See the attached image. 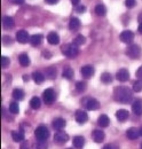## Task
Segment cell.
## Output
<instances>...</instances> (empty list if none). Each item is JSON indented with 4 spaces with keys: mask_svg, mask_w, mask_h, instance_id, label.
Wrapping results in <instances>:
<instances>
[{
    "mask_svg": "<svg viewBox=\"0 0 142 149\" xmlns=\"http://www.w3.org/2000/svg\"><path fill=\"white\" fill-rule=\"evenodd\" d=\"M68 140H69V135H68L65 132H63V131H58V132L55 133V135H54V141H55L57 145H60V146L67 143Z\"/></svg>",
    "mask_w": 142,
    "mask_h": 149,
    "instance_id": "obj_6",
    "label": "cell"
},
{
    "mask_svg": "<svg viewBox=\"0 0 142 149\" xmlns=\"http://www.w3.org/2000/svg\"><path fill=\"white\" fill-rule=\"evenodd\" d=\"M31 37H29V33L25 30H19L16 33V40L19 44H26L28 41H30Z\"/></svg>",
    "mask_w": 142,
    "mask_h": 149,
    "instance_id": "obj_9",
    "label": "cell"
},
{
    "mask_svg": "<svg viewBox=\"0 0 142 149\" xmlns=\"http://www.w3.org/2000/svg\"><path fill=\"white\" fill-rule=\"evenodd\" d=\"M12 95H13V97H14L15 100H17V101L24 99V92H23L22 90H19V88L14 90V91H13V93H12Z\"/></svg>",
    "mask_w": 142,
    "mask_h": 149,
    "instance_id": "obj_31",
    "label": "cell"
},
{
    "mask_svg": "<svg viewBox=\"0 0 142 149\" xmlns=\"http://www.w3.org/2000/svg\"><path fill=\"white\" fill-rule=\"evenodd\" d=\"M18 62L22 67H28L30 64V58L25 53H23V54H19L18 56Z\"/></svg>",
    "mask_w": 142,
    "mask_h": 149,
    "instance_id": "obj_22",
    "label": "cell"
},
{
    "mask_svg": "<svg viewBox=\"0 0 142 149\" xmlns=\"http://www.w3.org/2000/svg\"><path fill=\"white\" fill-rule=\"evenodd\" d=\"M35 135H36V139H37L38 141L45 142V140H47L48 136H49V132H48L46 126L40 125V126H38V127L36 129Z\"/></svg>",
    "mask_w": 142,
    "mask_h": 149,
    "instance_id": "obj_3",
    "label": "cell"
},
{
    "mask_svg": "<svg viewBox=\"0 0 142 149\" xmlns=\"http://www.w3.org/2000/svg\"><path fill=\"white\" fill-rule=\"evenodd\" d=\"M73 70L71 69V68H69V67H67L64 70H63V72H62V76L65 78V79H69V80H71L72 78H73Z\"/></svg>",
    "mask_w": 142,
    "mask_h": 149,
    "instance_id": "obj_32",
    "label": "cell"
},
{
    "mask_svg": "<svg viewBox=\"0 0 142 149\" xmlns=\"http://www.w3.org/2000/svg\"><path fill=\"white\" fill-rule=\"evenodd\" d=\"M81 74H83V77L88 79L94 74V68L92 65H84L81 68Z\"/></svg>",
    "mask_w": 142,
    "mask_h": 149,
    "instance_id": "obj_16",
    "label": "cell"
},
{
    "mask_svg": "<svg viewBox=\"0 0 142 149\" xmlns=\"http://www.w3.org/2000/svg\"><path fill=\"white\" fill-rule=\"evenodd\" d=\"M139 131H140V135H142V126L140 127V130H139Z\"/></svg>",
    "mask_w": 142,
    "mask_h": 149,
    "instance_id": "obj_51",
    "label": "cell"
},
{
    "mask_svg": "<svg viewBox=\"0 0 142 149\" xmlns=\"http://www.w3.org/2000/svg\"><path fill=\"white\" fill-rule=\"evenodd\" d=\"M79 26H80V19H77V17H72L70 19V22H69V29H70L71 31H74Z\"/></svg>",
    "mask_w": 142,
    "mask_h": 149,
    "instance_id": "obj_24",
    "label": "cell"
},
{
    "mask_svg": "<svg viewBox=\"0 0 142 149\" xmlns=\"http://www.w3.org/2000/svg\"><path fill=\"white\" fill-rule=\"evenodd\" d=\"M116 117H117L118 120L124 122V120H126L128 118V111L125 110V109H119L118 111L116 112Z\"/></svg>",
    "mask_w": 142,
    "mask_h": 149,
    "instance_id": "obj_23",
    "label": "cell"
},
{
    "mask_svg": "<svg viewBox=\"0 0 142 149\" xmlns=\"http://www.w3.org/2000/svg\"><path fill=\"white\" fill-rule=\"evenodd\" d=\"M42 42V36L41 35H33L30 39V44L32 46H39Z\"/></svg>",
    "mask_w": 142,
    "mask_h": 149,
    "instance_id": "obj_26",
    "label": "cell"
},
{
    "mask_svg": "<svg viewBox=\"0 0 142 149\" xmlns=\"http://www.w3.org/2000/svg\"><path fill=\"white\" fill-rule=\"evenodd\" d=\"M126 54L129 56L131 58H138L139 56L141 55V48L140 46L138 45H129L127 47V51H126Z\"/></svg>",
    "mask_w": 142,
    "mask_h": 149,
    "instance_id": "obj_5",
    "label": "cell"
},
{
    "mask_svg": "<svg viewBox=\"0 0 142 149\" xmlns=\"http://www.w3.org/2000/svg\"><path fill=\"white\" fill-rule=\"evenodd\" d=\"M102 149H115V148H113V146H112V145H106Z\"/></svg>",
    "mask_w": 142,
    "mask_h": 149,
    "instance_id": "obj_45",
    "label": "cell"
},
{
    "mask_svg": "<svg viewBox=\"0 0 142 149\" xmlns=\"http://www.w3.org/2000/svg\"><path fill=\"white\" fill-rule=\"evenodd\" d=\"M116 79L122 81V83H125V81H127L129 79V72L126 69H120L116 74Z\"/></svg>",
    "mask_w": 142,
    "mask_h": 149,
    "instance_id": "obj_10",
    "label": "cell"
},
{
    "mask_svg": "<svg viewBox=\"0 0 142 149\" xmlns=\"http://www.w3.org/2000/svg\"><path fill=\"white\" fill-rule=\"evenodd\" d=\"M113 99L120 103H128L132 100V91L126 86H118L113 90Z\"/></svg>",
    "mask_w": 142,
    "mask_h": 149,
    "instance_id": "obj_1",
    "label": "cell"
},
{
    "mask_svg": "<svg viewBox=\"0 0 142 149\" xmlns=\"http://www.w3.org/2000/svg\"><path fill=\"white\" fill-rule=\"evenodd\" d=\"M12 138L15 142H23L24 141V133L21 131H13L12 132Z\"/></svg>",
    "mask_w": 142,
    "mask_h": 149,
    "instance_id": "obj_20",
    "label": "cell"
},
{
    "mask_svg": "<svg viewBox=\"0 0 142 149\" xmlns=\"http://www.w3.org/2000/svg\"><path fill=\"white\" fill-rule=\"evenodd\" d=\"M125 5L128 8H132L135 6V0H125Z\"/></svg>",
    "mask_w": 142,
    "mask_h": 149,
    "instance_id": "obj_39",
    "label": "cell"
},
{
    "mask_svg": "<svg viewBox=\"0 0 142 149\" xmlns=\"http://www.w3.org/2000/svg\"><path fill=\"white\" fill-rule=\"evenodd\" d=\"M32 79L35 80L37 84H41L45 80V76H44V74H41L39 71H36V72L32 74Z\"/></svg>",
    "mask_w": 142,
    "mask_h": 149,
    "instance_id": "obj_27",
    "label": "cell"
},
{
    "mask_svg": "<svg viewBox=\"0 0 142 149\" xmlns=\"http://www.w3.org/2000/svg\"><path fill=\"white\" fill-rule=\"evenodd\" d=\"M133 91H134V92H141L142 91V79H139V80L134 81V84H133Z\"/></svg>",
    "mask_w": 142,
    "mask_h": 149,
    "instance_id": "obj_35",
    "label": "cell"
},
{
    "mask_svg": "<svg viewBox=\"0 0 142 149\" xmlns=\"http://www.w3.org/2000/svg\"><path fill=\"white\" fill-rule=\"evenodd\" d=\"M14 24H15V22H14L13 17H10V16H3L2 17V25H3V28L12 29L14 26Z\"/></svg>",
    "mask_w": 142,
    "mask_h": 149,
    "instance_id": "obj_17",
    "label": "cell"
},
{
    "mask_svg": "<svg viewBox=\"0 0 142 149\" xmlns=\"http://www.w3.org/2000/svg\"><path fill=\"white\" fill-rule=\"evenodd\" d=\"M84 106H85V108H86L87 110H96V109L100 108V103H99V101H97L96 99H93V97L87 99L86 102L84 103Z\"/></svg>",
    "mask_w": 142,
    "mask_h": 149,
    "instance_id": "obj_8",
    "label": "cell"
},
{
    "mask_svg": "<svg viewBox=\"0 0 142 149\" xmlns=\"http://www.w3.org/2000/svg\"><path fill=\"white\" fill-rule=\"evenodd\" d=\"M72 143H73V147L77 149H83L84 145H85V139L80 135L78 136H74L73 140H72Z\"/></svg>",
    "mask_w": 142,
    "mask_h": 149,
    "instance_id": "obj_15",
    "label": "cell"
},
{
    "mask_svg": "<svg viewBox=\"0 0 142 149\" xmlns=\"http://www.w3.org/2000/svg\"><path fill=\"white\" fill-rule=\"evenodd\" d=\"M94 12H95V14L99 15V16H104L106 13V7H104V5L100 3V5H96V6H95Z\"/></svg>",
    "mask_w": 142,
    "mask_h": 149,
    "instance_id": "obj_25",
    "label": "cell"
},
{
    "mask_svg": "<svg viewBox=\"0 0 142 149\" xmlns=\"http://www.w3.org/2000/svg\"><path fill=\"white\" fill-rule=\"evenodd\" d=\"M9 111L12 112V113H14V115H16L18 113L19 111V108H18V104L17 102H10V104H9Z\"/></svg>",
    "mask_w": 142,
    "mask_h": 149,
    "instance_id": "obj_34",
    "label": "cell"
},
{
    "mask_svg": "<svg viewBox=\"0 0 142 149\" xmlns=\"http://www.w3.org/2000/svg\"><path fill=\"white\" fill-rule=\"evenodd\" d=\"M2 42H3L5 45H10V44L13 42V39L9 37V36H3V37H2Z\"/></svg>",
    "mask_w": 142,
    "mask_h": 149,
    "instance_id": "obj_38",
    "label": "cell"
},
{
    "mask_svg": "<svg viewBox=\"0 0 142 149\" xmlns=\"http://www.w3.org/2000/svg\"><path fill=\"white\" fill-rule=\"evenodd\" d=\"M132 110H133V112H134L136 116L142 115V100L138 99V100H135V101L133 102V104H132Z\"/></svg>",
    "mask_w": 142,
    "mask_h": 149,
    "instance_id": "obj_13",
    "label": "cell"
},
{
    "mask_svg": "<svg viewBox=\"0 0 142 149\" xmlns=\"http://www.w3.org/2000/svg\"><path fill=\"white\" fill-rule=\"evenodd\" d=\"M9 63H10V61L7 56H1V67L2 68H7L9 65Z\"/></svg>",
    "mask_w": 142,
    "mask_h": 149,
    "instance_id": "obj_37",
    "label": "cell"
},
{
    "mask_svg": "<svg viewBox=\"0 0 142 149\" xmlns=\"http://www.w3.org/2000/svg\"><path fill=\"white\" fill-rule=\"evenodd\" d=\"M136 77H138L139 79H142V65L136 70Z\"/></svg>",
    "mask_w": 142,
    "mask_h": 149,
    "instance_id": "obj_42",
    "label": "cell"
},
{
    "mask_svg": "<svg viewBox=\"0 0 142 149\" xmlns=\"http://www.w3.org/2000/svg\"><path fill=\"white\" fill-rule=\"evenodd\" d=\"M45 74H46V76H47L49 79H55L56 76H57V71H56V69H55L54 67H49V68L46 69Z\"/></svg>",
    "mask_w": 142,
    "mask_h": 149,
    "instance_id": "obj_28",
    "label": "cell"
},
{
    "mask_svg": "<svg viewBox=\"0 0 142 149\" xmlns=\"http://www.w3.org/2000/svg\"><path fill=\"white\" fill-rule=\"evenodd\" d=\"M104 132L101 130H94L92 132V138L96 143H101L104 140Z\"/></svg>",
    "mask_w": 142,
    "mask_h": 149,
    "instance_id": "obj_11",
    "label": "cell"
},
{
    "mask_svg": "<svg viewBox=\"0 0 142 149\" xmlns=\"http://www.w3.org/2000/svg\"><path fill=\"white\" fill-rule=\"evenodd\" d=\"M62 52L63 54L69 57V58H73L78 55L79 53V49H78V46L74 45V44H69V45H64L63 48H62Z\"/></svg>",
    "mask_w": 142,
    "mask_h": 149,
    "instance_id": "obj_2",
    "label": "cell"
},
{
    "mask_svg": "<svg viewBox=\"0 0 142 149\" xmlns=\"http://www.w3.org/2000/svg\"><path fill=\"white\" fill-rule=\"evenodd\" d=\"M112 80H113V77H112L111 74H109V72H103V74H101V81H102V83H104V84H110V83H112Z\"/></svg>",
    "mask_w": 142,
    "mask_h": 149,
    "instance_id": "obj_29",
    "label": "cell"
},
{
    "mask_svg": "<svg viewBox=\"0 0 142 149\" xmlns=\"http://www.w3.org/2000/svg\"><path fill=\"white\" fill-rule=\"evenodd\" d=\"M65 126V120L63 118H55L53 120V127L55 130L61 131Z\"/></svg>",
    "mask_w": 142,
    "mask_h": 149,
    "instance_id": "obj_18",
    "label": "cell"
},
{
    "mask_svg": "<svg viewBox=\"0 0 142 149\" xmlns=\"http://www.w3.org/2000/svg\"><path fill=\"white\" fill-rule=\"evenodd\" d=\"M86 42V39L84 36H81V35H78L77 37L73 39V44L74 45H77V46H80V45H84Z\"/></svg>",
    "mask_w": 142,
    "mask_h": 149,
    "instance_id": "obj_33",
    "label": "cell"
},
{
    "mask_svg": "<svg viewBox=\"0 0 142 149\" xmlns=\"http://www.w3.org/2000/svg\"><path fill=\"white\" fill-rule=\"evenodd\" d=\"M76 90H77L78 92H84V91L86 90V84H85L84 81H78V83L76 84Z\"/></svg>",
    "mask_w": 142,
    "mask_h": 149,
    "instance_id": "obj_36",
    "label": "cell"
},
{
    "mask_svg": "<svg viewBox=\"0 0 142 149\" xmlns=\"http://www.w3.org/2000/svg\"><path fill=\"white\" fill-rule=\"evenodd\" d=\"M45 55H46V58H51V57H52V54H48V53H46V52H45Z\"/></svg>",
    "mask_w": 142,
    "mask_h": 149,
    "instance_id": "obj_48",
    "label": "cell"
},
{
    "mask_svg": "<svg viewBox=\"0 0 142 149\" xmlns=\"http://www.w3.org/2000/svg\"><path fill=\"white\" fill-rule=\"evenodd\" d=\"M48 3H51V5H55L56 2H57V0H46Z\"/></svg>",
    "mask_w": 142,
    "mask_h": 149,
    "instance_id": "obj_46",
    "label": "cell"
},
{
    "mask_svg": "<svg viewBox=\"0 0 142 149\" xmlns=\"http://www.w3.org/2000/svg\"><path fill=\"white\" fill-rule=\"evenodd\" d=\"M79 1H80V0H71V2H72V5H74V6H77V5H79Z\"/></svg>",
    "mask_w": 142,
    "mask_h": 149,
    "instance_id": "obj_47",
    "label": "cell"
},
{
    "mask_svg": "<svg viewBox=\"0 0 142 149\" xmlns=\"http://www.w3.org/2000/svg\"><path fill=\"white\" fill-rule=\"evenodd\" d=\"M138 30H139V32H140V33H141V35H142V24H140V25H139V28H138Z\"/></svg>",
    "mask_w": 142,
    "mask_h": 149,
    "instance_id": "obj_49",
    "label": "cell"
},
{
    "mask_svg": "<svg viewBox=\"0 0 142 149\" xmlns=\"http://www.w3.org/2000/svg\"><path fill=\"white\" fill-rule=\"evenodd\" d=\"M97 124H99L100 127H106L110 124V119L106 115H101L97 119Z\"/></svg>",
    "mask_w": 142,
    "mask_h": 149,
    "instance_id": "obj_21",
    "label": "cell"
},
{
    "mask_svg": "<svg viewBox=\"0 0 142 149\" xmlns=\"http://www.w3.org/2000/svg\"><path fill=\"white\" fill-rule=\"evenodd\" d=\"M76 120L79 123V124H84L87 119H88V116H87V112L83 111V110H77L76 111Z\"/></svg>",
    "mask_w": 142,
    "mask_h": 149,
    "instance_id": "obj_12",
    "label": "cell"
},
{
    "mask_svg": "<svg viewBox=\"0 0 142 149\" xmlns=\"http://www.w3.org/2000/svg\"><path fill=\"white\" fill-rule=\"evenodd\" d=\"M139 22H140V24H142V14L139 15Z\"/></svg>",
    "mask_w": 142,
    "mask_h": 149,
    "instance_id": "obj_50",
    "label": "cell"
},
{
    "mask_svg": "<svg viewBox=\"0 0 142 149\" xmlns=\"http://www.w3.org/2000/svg\"><path fill=\"white\" fill-rule=\"evenodd\" d=\"M68 149H72V148H68Z\"/></svg>",
    "mask_w": 142,
    "mask_h": 149,
    "instance_id": "obj_53",
    "label": "cell"
},
{
    "mask_svg": "<svg viewBox=\"0 0 142 149\" xmlns=\"http://www.w3.org/2000/svg\"><path fill=\"white\" fill-rule=\"evenodd\" d=\"M30 106H31L32 109H39L40 106H41V101H40V99L37 97V96H33V97L30 100Z\"/></svg>",
    "mask_w": 142,
    "mask_h": 149,
    "instance_id": "obj_30",
    "label": "cell"
},
{
    "mask_svg": "<svg viewBox=\"0 0 142 149\" xmlns=\"http://www.w3.org/2000/svg\"><path fill=\"white\" fill-rule=\"evenodd\" d=\"M40 143L39 145H35L33 146V148H37V149H46V146L44 145V142H41V141H39Z\"/></svg>",
    "mask_w": 142,
    "mask_h": 149,
    "instance_id": "obj_41",
    "label": "cell"
},
{
    "mask_svg": "<svg viewBox=\"0 0 142 149\" xmlns=\"http://www.w3.org/2000/svg\"><path fill=\"white\" fill-rule=\"evenodd\" d=\"M126 135H127V138L129 140H135V139L139 138L140 131L138 130V129H135V127H131V129H128V130L126 131Z\"/></svg>",
    "mask_w": 142,
    "mask_h": 149,
    "instance_id": "obj_14",
    "label": "cell"
},
{
    "mask_svg": "<svg viewBox=\"0 0 142 149\" xmlns=\"http://www.w3.org/2000/svg\"><path fill=\"white\" fill-rule=\"evenodd\" d=\"M42 100L46 104H52L54 101L56 100V93L53 88H47L44 91L42 94Z\"/></svg>",
    "mask_w": 142,
    "mask_h": 149,
    "instance_id": "obj_4",
    "label": "cell"
},
{
    "mask_svg": "<svg viewBox=\"0 0 142 149\" xmlns=\"http://www.w3.org/2000/svg\"><path fill=\"white\" fill-rule=\"evenodd\" d=\"M140 149H142V143H141V146H140Z\"/></svg>",
    "mask_w": 142,
    "mask_h": 149,
    "instance_id": "obj_52",
    "label": "cell"
},
{
    "mask_svg": "<svg viewBox=\"0 0 142 149\" xmlns=\"http://www.w3.org/2000/svg\"><path fill=\"white\" fill-rule=\"evenodd\" d=\"M47 40H48V44L51 45H57L60 42V37L56 32H51L47 36Z\"/></svg>",
    "mask_w": 142,
    "mask_h": 149,
    "instance_id": "obj_19",
    "label": "cell"
},
{
    "mask_svg": "<svg viewBox=\"0 0 142 149\" xmlns=\"http://www.w3.org/2000/svg\"><path fill=\"white\" fill-rule=\"evenodd\" d=\"M13 2H14V3H16V5H21V3H23V2H24V0H13Z\"/></svg>",
    "mask_w": 142,
    "mask_h": 149,
    "instance_id": "obj_44",
    "label": "cell"
},
{
    "mask_svg": "<svg viewBox=\"0 0 142 149\" xmlns=\"http://www.w3.org/2000/svg\"><path fill=\"white\" fill-rule=\"evenodd\" d=\"M19 149H30V146H29V142L26 140H24L22 143H21V147Z\"/></svg>",
    "mask_w": 142,
    "mask_h": 149,
    "instance_id": "obj_40",
    "label": "cell"
},
{
    "mask_svg": "<svg viewBox=\"0 0 142 149\" xmlns=\"http://www.w3.org/2000/svg\"><path fill=\"white\" fill-rule=\"evenodd\" d=\"M85 9H86V8H85L84 6H79V5H78V7H77V12H79V13H84Z\"/></svg>",
    "mask_w": 142,
    "mask_h": 149,
    "instance_id": "obj_43",
    "label": "cell"
},
{
    "mask_svg": "<svg viewBox=\"0 0 142 149\" xmlns=\"http://www.w3.org/2000/svg\"><path fill=\"white\" fill-rule=\"evenodd\" d=\"M120 40L124 42V44H127V45H131L133 42V39H134V33L129 30H125L120 33Z\"/></svg>",
    "mask_w": 142,
    "mask_h": 149,
    "instance_id": "obj_7",
    "label": "cell"
}]
</instances>
